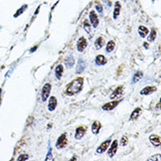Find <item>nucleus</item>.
<instances>
[{"label":"nucleus","mask_w":161,"mask_h":161,"mask_svg":"<svg viewBox=\"0 0 161 161\" xmlns=\"http://www.w3.org/2000/svg\"><path fill=\"white\" fill-rule=\"evenodd\" d=\"M83 84H84V78L83 77H77L67 84L65 92L70 96L75 95V94L81 92V90L83 88Z\"/></svg>","instance_id":"1"},{"label":"nucleus","mask_w":161,"mask_h":161,"mask_svg":"<svg viewBox=\"0 0 161 161\" xmlns=\"http://www.w3.org/2000/svg\"><path fill=\"white\" fill-rule=\"evenodd\" d=\"M68 145V139H67V136L66 134H62L61 136L58 138L56 144H55V147L57 149H63L65 146Z\"/></svg>","instance_id":"2"},{"label":"nucleus","mask_w":161,"mask_h":161,"mask_svg":"<svg viewBox=\"0 0 161 161\" xmlns=\"http://www.w3.org/2000/svg\"><path fill=\"white\" fill-rule=\"evenodd\" d=\"M50 91H51V84L49 83H47L43 85L42 90H41V100L43 102H45L48 100Z\"/></svg>","instance_id":"3"},{"label":"nucleus","mask_w":161,"mask_h":161,"mask_svg":"<svg viewBox=\"0 0 161 161\" xmlns=\"http://www.w3.org/2000/svg\"><path fill=\"white\" fill-rule=\"evenodd\" d=\"M86 130L87 128L85 126H78L77 129H76V133H75V138L76 139H81L84 136V134L86 133Z\"/></svg>","instance_id":"4"},{"label":"nucleus","mask_w":161,"mask_h":161,"mask_svg":"<svg viewBox=\"0 0 161 161\" xmlns=\"http://www.w3.org/2000/svg\"><path fill=\"white\" fill-rule=\"evenodd\" d=\"M87 41H86V39L84 38V37H81V38H79V40L77 41V51L78 52H82V51H84V49H85V48L87 47Z\"/></svg>","instance_id":"5"},{"label":"nucleus","mask_w":161,"mask_h":161,"mask_svg":"<svg viewBox=\"0 0 161 161\" xmlns=\"http://www.w3.org/2000/svg\"><path fill=\"white\" fill-rule=\"evenodd\" d=\"M117 149H118V141L117 140H114L111 144V146L108 150V156L110 158H113L117 152Z\"/></svg>","instance_id":"6"},{"label":"nucleus","mask_w":161,"mask_h":161,"mask_svg":"<svg viewBox=\"0 0 161 161\" xmlns=\"http://www.w3.org/2000/svg\"><path fill=\"white\" fill-rule=\"evenodd\" d=\"M86 67V63L83 58H79V60L77 62V67H76V73L77 74H81Z\"/></svg>","instance_id":"7"},{"label":"nucleus","mask_w":161,"mask_h":161,"mask_svg":"<svg viewBox=\"0 0 161 161\" xmlns=\"http://www.w3.org/2000/svg\"><path fill=\"white\" fill-rule=\"evenodd\" d=\"M89 19H90V21L92 23V27H97L98 25H99V18H98V16L95 13L94 11H91V13H89Z\"/></svg>","instance_id":"8"},{"label":"nucleus","mask_w":161,"mask_h":161,"mask_svg":"<svg viewBox=\"0 0 161 161\" xmlns=\"http://www.w3.org/2000/svg\"><path fill=\"white\" fill-rule=\"evenodd\" d=\"M120 103V100H115V101H112V102H108L106 103L105 105L102 106V109L105 110V111H111L113 109H115V107Z\"/></svg>","instance_id":"9"},{"label":"nucleus","mask_w":161,"mask_h":161,"mask_svg":"<svg viewBox=\"0 0 161 161\" xmlns=\"http://www.w3.org/2000/svg\"><path fill=\"white\" fill-rule=\"evenodd\" d=\"M111 144V140L107 139L106 141H104L101 145H100L98 149H97V153H103L104 152H106L107 150V148L109 147V145Z\"/></svg>","instance_id":"10"},{"label":"nucleus","mask_w":161,"mask_h":161,"mask_svg":"<svg viewBox=\"0 0 161 161\" xmlns=\"http://www.w3.org/2000/svg\"><path fill=\"white\" fill-rule=\"evenodd\" d=\"M57 106V100L55 96H51L48 100V109L49 111H54L55 107Z\"/></svg>","instance_id":"11"},{"label":"nucleus","mask_w":161,"mask_h":161,"mask_svg":"<svg viewBox=\"0 0 161 161\" xmlns=\"http://www.w3.org/2000/svg\"><path fill=\"white\" fill-rule=\"evenodd\" d=\"M123 88H124V87H123V85L118 86V87L115 89V91L112 92V94H111V96H110V99L114 100V99L117 98V97L122 96V95H123Z\"/></svg>","instance_id":"12"},{"label":"nucleus","mask_w":161,"mask_h":161,"mask_svg":"<svg viewBox=\"0 0 161 161\" xmlns=\"http://www.w3.org/2000/svg\"><path fill=\"white\" fill-rule=\"evenodd\" d=\"M150 142L154 146L158 147V146H160V137L159 136H157V135H151L150 136Z\"/></svg>","instance_id":"13"},{"label":"nucleus","mask_w":161,"mask_h":161,"mask_svg":"<svg viewBox=\"0 0 161 161\" xmlns=\"http://www.w3.org/2000/svg\"><path fill=\"white\" fill-rule=\"evenodd\" d=\"M95 63L98 65V66H100V65H105L107 63V58L105 57V55H99L96 56L95 58Z\"/></svg>","instance_id":"14"},{"label":"nucleus","mask_w":161,"mask_h":161,"mask_svg":"<svg viewBox=\"0 0 161 161\" xmlns=\"http://www.w3.org/2000/svg\"><path fill=\"white\" fill-rule=\"evenodd\" d=\"M156 91H157V88L155 86H146L140 92V93L142 95H149Z\"/></svg>","instance_id":"15"},{"label":"nucleus","mask_w":161,"mask_h":161,"mask_svg":"<svg viewBox=\"0 0 161 161\" xmlns=\"http://www.w3.org/2000/svg\"><path fill=\"white\" fill-rule=\"evenodd\" d=\"M141 113H142L141 107H137V108H135V110L131 113V117H130V121H134V120L138 119V117L140 116V115H141Z\"/></svg>","instance_id":"16"},{"label":"nucleus","mask_w":161,"mask_h":161,"mask_svg":"<svg viewBox=\"0 0 161 161\" xmlns=\"http://www.w3.org/2000/svg\"><path fill=\"white\" fill-rule=\"evenodd\" d=\"M101 127H102L101 123H100V122H98V121H95L94 123H92V132L93 134H95V135L99 134V132H100V130L101 129Z\"/></svg>","instance_id":"17"},{"label":"nucleus","mask_w":161,"mask_h":161,"mask_svg":"<svg viewBox=\"0 0 161 161\" xmlns=\"http://www.w3.org/2000/svg\"><path fill=\"white\" fill-rule=\"evenodd\" d=\"M63 65L59 64L55 67V76L57 79H61L62 76H63Z\"/></svg>","instance_id":"18"},{"label":"nucleus","mask_w":161,"mask_h":161,"mask_svg":"<svg viewBox=\"0 0 161 161\" xmlns=\"http://www.w3.org/2000/svg\"><path fill=\"white\" fill-rule=\"evenodd\" d=\"M138 34H139V35H140L142 38H145V37L147 36V34H149V30H148V28L145 27L140 26V27H138Z\"/></svg>","instance_id":"19"},{"label":"nucleus","mask_w":161,"mask_h":161,"mask_svg":"<svg viewBox=\"0 0 161 161\" xmlns=\"http://www.w3.org/2000/svg\"><path fill=\"white\" fill-rule=\"evenodd\" d=\"M74 57L72 56V55H70L67 56V58H66V60H65V65L68 67V68H71L73 65H74Z\"/></svg>","instance_id":"20"},{"label":"nucleus","mask_w":161,"mask_h":161,"mask_svg":"<svg viewBox=\"0 0 161 161\" xmlns=\"http://www.w3.org/2000/svg\"><path fill=\"white\" fill-rule=\"evenodd\" d=\"M143 76H144V74H143L142 71H137V72L134 74L133 77H132V83H133V84L137 83L138 81H139V80L143 77Z\"/></svg>","instance_id":"21"},{"label":"nucleus","mask_w":161,"mask_h":161,"mask_svg":"<svg viewBox=\"0 0 161 161\" xmlns=\"http://www.w3.org/2000/svg\"><path fill=\"white\" fill-rule=\"evenodd\" d=\"M120 11H121V4L120 2H116L115 5V11H114V19L116 20L117 17L120 14Z\"/></svg>","instance_id":"22"},{"label":"nucleus","mask_w":161,"mask_h":161,"mask_svg":"<svg viewBox=\"0 0 161 161\" xmlns=\"http://www.w3.org/2000/svg\"><path fill=\"white\" fill-rule=\"evenodd\" d=\"M115 43L114 41H108L107 44V46H106V51H107V53H110V52H112L114 49H115Z\"/></svg>","instance_id":"23"},{"label":"nucleus","mask_w":161,"mask_h":161,"mask_svg":"<svg viewBox=\"0 0 161 161\" xmlns=\"http://www.w3.org/2000/svg\"><path fill=\"white\" fill-rule=\"evenodd\" d=\"M103 45H104V39H103V37L100 36L99 38L95 41V47H96L97 49H100V48H102Z\"/></svg>","instance_id":"24"},{"label":"nucleus","mask_w":161,"mask_h":161,"mask_svg":"<svg viewBox=\"0 0 161 161\" xmlns=\"http://www.w3.org/2000/svg\"><path fill=\"white\" fill-rule=\"evenodd\" d=\"M27 5H22L21 7L20 8V9H19L18 11H17V13H16L15 14L13 15V16H14V18H17L18 16H20V14H22V13H24V11H25V10L27 9Z\"/></svg>","instance_id":"25"},{"label":"nucleus","mask_w":161,"mask_h":161,"mask_svg":"<svg viewBox=\"0 0 161 161\" xmlns=\"http://www.w3.org/2000/svg\"><path fill=\"white\" fill-rule=\"evenodd\" d=\"M156 36H157V32H156V29H152L149 37H148V41H153L154 40L156 39Z\"/></svg>","instance_id":"26"},{"label":"nucleus","mask_w":161,"mask_h":161,"mask_svg":"<svg viewBox=\"0 0 161 161\" xmlns=\"http://www.w3.org/2000/svg\"><path fill=\"white\" fill-rule=\"evenodd\" d=\"M161 156L160 154H156L155 156H152V157H151L150 159H148V160H156V161H160L161 160Z\"/></svg>","instance_id":"27"},{"label":"nucleus","mask_w":161,"mask_h":161,"mask_svg":"<svg viewBox=\"0 0 161 161\" xmlns=\"http://www.w3.org/2000/svg\"><path fill=\"white\" fill-rule=\"evenodd\" d=\"M52 159H53V156H52V154H51V148H50V146H49V147H48V152L46 160H52Z\"/></svg>","instance_id":"28"},{"label":"nucleus","mask_w":161,"mask_h":161,"mask_svg":"<svg viewBox=\"0 0 161 161\" xmlns=\"http://www.w3.org/2000/svg\"><path fill=\"white\" fill-rule=\"evenodd\" d=\"M84 28L85 29V31H86L87 33L90 32V24L88 22V20H85L84 22Z\"/></svg>","instance_id":"29"},{"label":"nucleus","mask_w":161,"mask_h":161,"mask_svg":"<svg viewBox=\"0 0 161 161\" xmlns=\"http://www.w3.org/2000/svg\"><path fill=\"white\" fill-rule=\"evenodd\" d=\"M127 144H128V138L127 137H123L122 139H121V145L123 146H126L127 145Z\"/></svg>","instance_id":"30"},{"label":"nucleus","mask_w":161,"mask_h":161,"mask_svg":"<svg viewBox=\"0 0 161 161\" xmlns=\"http://www.w3.org/2000/svg\"><path fill=\"white\" fill-rule=\"evenodd\" d=\"M95 9L99 12V13H102L103 12V7H102V5H100V4H99V3H97L96 5H95Z\"/></svg>","instance_id":"31"},{"label":"nucleus","mask_w":161,"mask_h":161,"mask_svg":"<svg viewBox=\"0 0 161 161\" xmlns=\"http://www.w3.org/2000/svg\"><path fill=\"white\" fill-rule=\"evenodd\" d=\"M27 159H28V155H27V154H22V155H20L19 158H18V160H27Z\"/></svg>","instance_id":"32"},{"label":"nucleus","mask_w":161,"mask_h":161,"mask_svg":"<svg viewBox=\"0 0 161 161\" xmlns=\"http://www.w3.org/2000/svg\"><path fill=\"white\" fill-rule=\"evenodd\" d=\"M36 48H37V47L35 46V47H34V48H33V49H32V48H31V50H30L31 52H34V50H35V49H36Z\"/></svg>","instance_id":"33"}]
</instances>
